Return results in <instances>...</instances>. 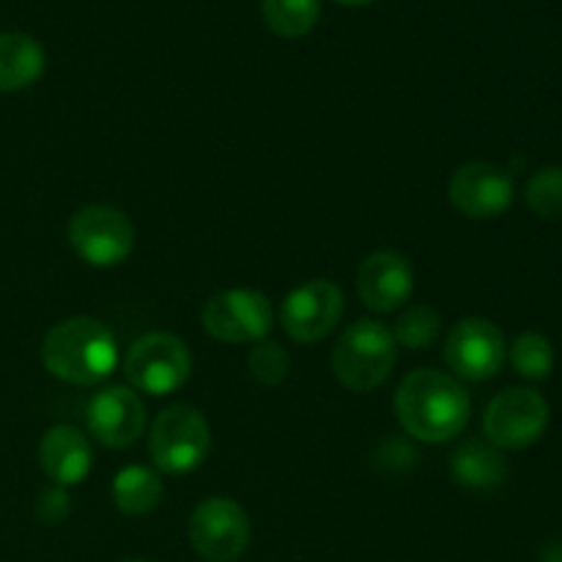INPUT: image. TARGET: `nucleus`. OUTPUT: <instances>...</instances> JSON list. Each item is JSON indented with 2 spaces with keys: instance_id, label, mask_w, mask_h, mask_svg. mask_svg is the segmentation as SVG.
I'll return each instance as SVG.
<instances>
[{
  "instance_id": "f8f14e48",
  "label": "nucleus",
  "mask_w": 562,
  "mask_h": 562,
  "mask_svg": "<svg viewBox=\"0 0 562 562\" xmlns=\"http://www.w3.org/2000/svg\"><path fill=\"white\" fill-rule=\"evenodd\" d=\"M450 203L470 220L503 217L514 203V179L492 162H467L450 176Z\"/></svg>"
},
{
  "instance_id": "f3484780",
  "label": "nucleus",
  "mask_w": 562,
  "mask_h": 562,
  "mask_svg": "<svg viewBox=\"0 0 562 562\" xmlns=\"http://www.w3.org/2000/svg\"><path fill=\"white\" fill-rule=\"evenodd\" d=\"M456 483L475 492H488L508 481V461L492 442H467L450 461Z\"/></svg>"
},
{
  "instance_id": "412c9836",
  "label": "nucleus",
  "mask_w": 562,
  "mask_h": 562,
  "mask_svg": "<svg viewBox=\"0 0 562 562\" xmlns=\"http://www.w3.org/2000/svg\"><path fill=\"white\" fill-rule=\"evenodd\" d=\"M439 329H442V316L434 307L415 305L395 322L393 338L404 349L423 351L439 338Z\"/></svg>"
},
{
  "instance_id": "dca6fc26",
  "label": "nucleus",
  "mask_w": 562,
  "mask_h": 562,
  "mask_svg": "<svg viewBox=\"0 0 562 562\" xmlns=\"http://www.w3.org/2000/svg\"><path fill=\"white\" fill-rule=\"evenodd\" d=\"M47 55L33 36L20 31L0 33V91L14 93L44 75Z\"/></svg>"
},
{
  "instance_id": "a211bd4d",
  "label": "nucleus",
  "mask_w": 562,
  "mask_h": 562,
  "mask_svg": "<svg viewBox=\"0 0 562 562\" xmlns=\"http://www.w3.org/2000/svg\"><path fill=\"white\" fill-rule=\"evenodd\" d=\"M162 477L148 467H124L113 481V503L126 516H146L162 503Z\"/></svg>"
},
{
  "instance_id": "6e6552de",
  "label": "nucleus",
  "mask_w": 562,
  "mask_h": 562,
  "mask_svg": "<svg viewBox=\"0 0 562 562\" xmlns=\"http://www.w3.org/2000/svg\"><path fill=\"white\" fill-rule=\"evenodd\" d=\"M203 329L220 344H258L274 324L267 294L252 289H228L203 305Z\"/></svg>"
},
{
  "instance_id": "bb28decb",
  "label": "nucleus",
  "mask_w": 562,
  "mask_h": 562,
  "mask_svg": "<svg viewBox=\"0 0 562 562\" xmlns=\"http://www.w3.org/2000/svg\"><path fill=\"white\" fill-rule=\"evenodd\" d=\"M124 562H148V560H124Z\"/></svg>"
},
{
  "instance_id": "6ab92c4d",
  "label": "nucleus",
  "mask_w": 562,
  "mask_h": 562,
  "mask_svg": "<svg viewBox=\"0 0 562 562\" xmlns=\"http://www.w3.org/2000/svg\"><path fill=\"white\" fill-rule=\"evenodd\" d=\"M261 9L269 31L283 38H300L318 22L322 0H263Z\"/></svg>"
},
{
  "instance_id": "ddd939ff",
  "label": "nucleus",
  "mask_w": 562,
  "mask_h": 562,
  "mask_svg": "<svg viewBox=\"0 0 562 562\" xmlns=\"http://www.w3.org/2000/svg\"><path fill=\"white\" fill-rule=\"evenodd\" d=\"M88 431L108 448H132L146 431V406L130 387H108L88 404Z\"/></svg>"
},
{
  "instance_id": "9d476101",
  "label": "nucleus",
  "mask_w": 562,
  "mask_h": 562,
  "mask_svg": "<svg viewBox=\"0 0 562 562\" xmlns=\"http://www.w3.org/2000/svg\"><path fill=\"white\" fill-rule=\"evenodd\" d=\"M508 344L503 329L488 318H461L445 340V362L467 382H488L503 368Z\"/></svg>"
},
{
  "instance_id": "f03ea898",
  "label": "nucleus",
  "mask_w": 562,
  "mask_h": 562,
  "mask_svg": "<svg viewBox=\"0 0 562 562\" xmlns=\"http://www.w3.org/2000/svg\"><path fill=\"white\" fill-rule=\"evenodd\" d=\"M42 362L60 382L93 387L119 366V344L99 318L75 316L58 322L44 335Z\"/></svg>"
},
{
  "instance_id": "1a4fd4ad",
  "label": "nucleus",
  "mask_w": 562,
  "mask_h": 562,
  "mask_svg": "<svg viewBox=\"0 0 562 562\" xmlns=\"http://www.w3.org/2000/svg\"><path fill=\"white\" fill-rule=\"evenodd\" d=\"M190 543L206 562H234L250 543V519L228 497L203 499L190 516Z\"/></svg>"
},
{
  "instance_id": "423d86ee",
  "label": "nucleus",
  "mask_w": 562,
  "mask_h": 562,
  "mask_svg": "<svg viewBox=\"0 0 562 562\" xmlns=\"http://www.w3.org/2000/svg\"><path fill=\"white\" fill-rule=\"evenodd\" d=\"M69 241L77 258L97 269H110L124 263L135 250V225L119 209L91 203L71 217Z\"/></svg>"
},
{
  "instance_id": "9b49d317",
  "label": "nucleus",
  "mask_w": 562,
  "mask_h": 562,
  "mask_svg": "<svg viewBox=\"0 0 562 562\" xmlns=\"http://www.w3.org/2000/svg\"><path fill=\"white\" fill-rule=\"evenodd\" d=\"M344 316V294L333 280H307L291 291L280 311L285 335L296 344H318L338 327Z\"/></svg>"
},
{
  "instance_id": "0eeeda50",
  "label": "nucleus",
  "mask_w": 562,
  "mask_h": 562,
  "mask_svg": "<svg viewBox=\"0 0 562 562\" xmlns=\"http://www.w3.org/2000/svg\"><path fill=\"white\" fill-rule=\"evenodd\" d=\"M549 404L530 387H508L492 398L483 415V434L499 450H525L543 437Z\"/></svg>"
},
{
  "instance_id": "a878e982",
  "label": "nucleus",
  "mask_w": 562,
  "mask_h": 562,
  "mask_svg": "<svg viewBox=\"0 0 562 562\" xmlns=\"http://www.w3.org/2000/svg\"><path fill=\"white\" fill-rule=\"evenodd\" d=\"M338 3H344V5H368V3H373V0H338Z\"/></svg>"
},
{
  "instance_id": "2eb2a0df",
  "label": "nucleus",
  "mask_w": 562,
  "mask_h": 562,
  "mask_svg": "<svg viewBox=\"0 0 562 562\" xmlns=\"http://www.w3.org/2000/svg\"><path fill=\"white\" fill-rule=\"evenodd\" d=\"M38 464L55 486H77L93 464V450L86 434L75 426H55L38 442Z\"/></svg>"
},
{
  "instance_id": "f257e3e1",
  "label": "nucleus",
  "mask_w": 562,
  "mask_h": 562,
  "mask_svg": "<svg viewBox=\"0 0 562 562\" xmlns=\"http://www.w3.org/2000/svg\"><path fill=\"white\" fill-rule=\"evenodd\" d=\"M472 401L456 376L434 368L412 371L395 393V415L417 442H450L470 423Z\"/></svg>"
},
{
  "instance_id": "20e7f679",
  "label": "nucleus",
  "mask_w": 562,
  "mask_h": 562,
  "mask_svg": "<svg viewBox=\"0 0 562 562\" xmlns=\"http://www.w3.org/2000/svg\"><path fill=\"white\" fill-rule=\"evenodd\" d=\"M209 450H212V431L206 417L195 406H168L151 423L148 453L159 472L187 475L206 461Z\"/></svg>"
},
{
  "instance_id": "4468645a",
  "label": "nucleus",
  "mask_w": 562,
  "mask_h": 562,
  "mask_svg": "<svg viewBox=\"0 0 562 562\" xmlns=\"http://www.w3.org/2000/svg\"><path fill=\"white\" fill-rule=\"evenodd\" d=\"M357 291L371 311L393 313L409 302L415 291V269L395 250L371 252L357 272Z\"/></svg>"
},
{
  "instance_id": "4be33fe9",
  "label": "nucleus",
  "mask_w": 562,
  "mask_h": 562,
  "mask_svg": "<svg viewBox=\"0 0 562 562\" xmlns=\"http://www.w3.org/2000/svg\"><path fill=\"white\" fill-rule=\"evenodd\" d=\"M525 201L541 220H562V168H541L525 187Z\"/></svg>"
},
{
  "instance_id": "7ed1b4c3",
  "label": "nucleus",
  "mask_w": 562,
  "mask_h": 562,
  "mask_svg": "<svg viewBox=\"0 0 562 562\" xmlns=\"http://www.w3.org/2000/svg\"><path fill=\"white\" fill-rule=\"evenodd\" d=\"M398 357L393 329L373 318H360L340 335L333 351V371L351 393H371L387 382Z\"/></svg>"
},
{
  "instance_id": "5701e85b",
  "label": "nucleus",
  "mask_w": 562,
  "mask_h": 562,
  "mask_svg": "<svg viewBox=\"0 0 562 562\" xmlns=\"http://www.w3.org/2000/svg\"><path fill=\"white\" fill-rule=\"evenodd\" d=\"M291 360L283 346L278 344H258L250 355V371L258 382L280 384L289 376Z\"/></svg>"
},
{
  "instance_id": "b1692460",
  "label": "nucleus",
  "mask_w": 562,
  "mask_h": 562,
  "mask_svg": "<svg viewBox=\"0 0 562 562\" xmlns=\"http://www.w3.org/2000/svg\"><path fill=\"white\" fill-rule=\"evenodd\" d=\"M36 510H38V516L47 521V525H60V521L69 516V497H66L64 488L55 486V488H49V492L42 494Z\"/></svg>"
},
{
  "instance_id": "39448f33",
  "label": "nucleus",
  "mask_w": 562,
  "mask_h": 562,
  "mask_svg": "<svg viewBox=\"0 0 562 562\" xmlns=\"http://www.w3.org/2000/svg\"><path fill=\"white\" fill-rule=\"evenodd\" d=\"M124 373L140 393L168 395L190 379L192 355L176 335L148 333L126 349Z\"/></svg>"
},
{
  "instance_id": "393cba45",
  "label": "nucleus",
  "mask_w": 562,
  "mask_h": 562,
  "mask_svg": "<svg viewBox=\"0 0 562 562\" xmlns=\"http://www.w3.org/2000/svg\"><path fill=\"white\" fill-rule=\"evenodd\" d=\"M541 562H562V543H549V547L543 549Z\"/></svg>"
},
{
  "instance_id": "aec40b11",
  "label": "nucleus",
  "mask_w": 562,
  "mask_h": 562,
  "mask_svg": "<svg viewBox=\"0 0 562 562\" xmlns=\"http://www.w3.org/2000/svg\"><path fill=\"white\" fill-rule=\"evenodd\" d=\"M510 362L516 373L530 382H543L554 368V346L541 333H521L510 346Z\"/></svg>"
}]
</instances>
